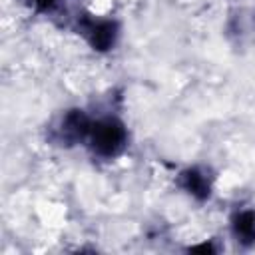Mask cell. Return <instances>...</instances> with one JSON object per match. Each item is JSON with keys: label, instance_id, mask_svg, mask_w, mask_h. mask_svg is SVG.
<instances>
[{"label": "cell", "instance_id": "cell-4", "mask_svg": "<svg viewBox=\"0 0 255 255\" xmlns=\"http://www.w3.org/2000/svg\"><path fill=\"white\" fill-rule=\"evenodd\" d=\"M177 185L193 199L197 201H205L211 197V189H213V183H211V175L201 169V167H185L179 171L177 175Z\"/></svg>", "mask_w": 255, "mask_h": 255}, {"label": "cell", "instance_id": "cell-1", "mask_svg": "<svg viewBox=\"0 0 255 255\" xmlns=\"http://www.w3.org/2000/svg\"><path fill=\"white\" fill-rule=\"evenodd\" d=\"M129 141V131L126 124L116 116H106L94 120L92 129L88 133L86 145L94 157L100 159H116L124 153Z\"/></svg>", "mask_w": 255, "mask_h": 255}, {"label": "cell", "instance_id": "cell-5", "mask_svg": "<svg viewBox=\"0 0 255 255\" xmlns=\"http://www.w3.org/2000/svg\"><path fill=\"white\" fill-rule=\"evenodd\" d=\"M231 233L241 245H255V209H237L231 217Z\"/></svg>", "mask_w": 255, "mask_h": 255}, {"label": "cell", "instance_id": "cell-2", "mask_svg": "<svg viewBox=\"0 0 255 255\" xmlns=\"http://www.w3.org/2000/svg\"><path fill=\"white\" fill-rule=\"evenodd\" d=\"M78 32L84 36L86 44L100 54L114 50L120 38V26L112 18L82 16L78 20Z\"/></svg>", "mask_w": 255, "mask_h": 255}, {"label": "cell", "instance_id": "cell-6", "mask_svg": "<svg viewBox=\"0 0 255 255\" xmlns=\"http://www.w3.org/2000/svg\"><path fill=\"white\" fill-rule=\"evenodd\" d=\"M22 2L36 14H54L62 4V0H22Z\"/></svg>", "mask_w": 255, "mask_h": 255}, {"label": "cell", "instance_id": "cell-3", "mask_svg": "<svg viewBox=\"0 0 255 255\" xmlns=\"http://www.w3.org/2000/svg\"><path fill=\"white\" fill-rule=\"evenodd\" d=\"M94 120L80 108L68 110L60 116L52 129V139L60 145H76V143H86L88 133L92 129Z\"/></svg>", "mask_w": 255, "mask_h": 255}]
</instances>
